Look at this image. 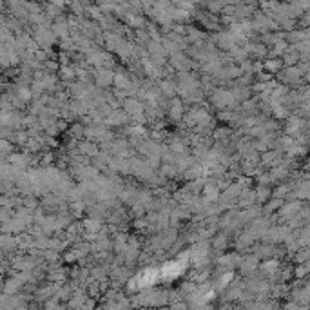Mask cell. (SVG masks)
Instances as JSON below:
<instances>
[{
    "mask_svg": "<svg viewBox=\"0 0 310 310\" xmlns=\"http://www.w3.org/2000/svg\"><path fill=\"white\" fill-rule=\"evenodd\" d=\"M48 67L49 69H56V64L55 62H48Z\"/></svg>",
    "mask_w": 310,
    "mask_h": 310,
    "instance_id": "obj_22",
    "label": "cell"
},
{
    "mask_svg": "<svg viewBox=\"0 0 310 310\" xmlns=\"http://www.w3.org/2000/svg\"><path fill=\"white\" fill-rule=\"evenodd\" d=\"M254 194H256V200L258 201H265L270 196L269 189H265V187H258V191H256Z\"/></svg>",
    "mask_w": 310,
    "mask_h": 310,
    "instance_id": "obj_7",
    "label": "cell"
},
{
    "mask_svg": "<svg viewBox=\"0 0 310 310\" xmlns=\"http://www.w3.org/2000/svg\"><path fill=\"white\" fill-rule=\"evenodd\" d=\"M276 156H277V152L276 151H270V152H265V154H263L261 158H263V163H274V160H276Z\"/></svg>",
    "mask_w": 310,
    "mask_h": 310,
    "instance_id": "obj_12",
    "label": "cell"
},
{
    "mask_svg": "<svg viewBox=\"0 0 310 310\" xmlns=\"http://www.w3.org/2000/svg\"><path fill=\"white\" fill-rule=\"evenodd\" d=\"M95 78H97L98 85L105 87V85L113 83V78H114V75H113V71H105V69H102V71L95 73Z\"/></svg>",
    "mask_w": 310,
    "mask_h": 310,
    "instance_id": "obj_1",
    "label": "cell"
},
{
    "mask_svg": "<svg viewBox=\"0 0 310 310\" xmlns=\"http://www.w3.org/2000/svg\"><path fill=\"white\" fill-rule=\"evenodd\" d=\"M265 67H267V71H270V73H276L277 69H281V60H267V62H265Z\"/></svg>",
    "mask_w": 310,
    "mask_h": 310,
    "instance_id": "obj_8",
    "label": "cell"
},
{
    "mask_svg": "<svg viewBox=\"0 0 310 310\" xmlns=\"http://www.w3.org/2000/svg\"><path fill=\"white\" fill-rule=\"evenodd\" d=\"M82 151H83V152H87V154H91V156H93V154H97V152H98V149H97V145L83 144V145H82Z\"/></svg>",
    "mask_w": 310,
    "mask_h": 310,
    "instance_id": "obj_17",
    "label": "cell"
},
{
    "mask_svg": "<svg viewBox=\"0 0 310 310\" xmlns=\"http://www.w3.org/2000/svg\"><path fill=\"white\" fill-rule=\"evenodd\" d=\"M297 56H299L297 53L294 55L292 49H289V53L285 55V64H287V65H294V64H297Z\"/></svg>",
    "mask_w": 310,
    "mask_h": 310,
    "instance_id": "obj_11",
    "label": "cell"
},
{
    "mask_svg": "<svg viewBox=\"0 0 310 310\" xmlns=\"http://www.w3.org/2000/svg\"><path fill=\"white\" fill-rule=\"evenodd\" d=\"M174 171H176V169H174V167H171V165L162 167V172H163L165 176H172V174H174Z\"/></svg>",
    "mask_w": 310,
    "mask_h": 310,
    "instance_id": "obj_20",
    "label": "cell"
},
{
    "mask_svg": "<svg viewBox=\"0 0 310 310\" xmlns=\"http://www.w3.org/2000/svg\"><path fill=\"white\" fill-rule=\"evenodd\" d=\"M29 98H31V93H29L26 87H20V89H18V100H20V102H26Z\"/></svg>",
    "mask_w": 310,
    "mask_h": 310,
    "instance_id": "obj_15",
    "label": "cell"
},
{
    "mask_svg": "<svg viewBox=\"0 0 310 310\" xmlns=\"http://www.w3.org/2000/svg\"><path fill=\"white\" fill-rule=\"evenodd\" d=\"M240 267H241V272H243V274H250V272H252V270L258 267V256L245 258V260L240 263Z\"/></svg>",
    "mask_w": 310,
    "mask_h": 310,
    "instance_id": "obj_2",
    "label": "cell"
},
{
    "mask_svg": "<svg viewBox=\"0 0 310 310\" xmlns=\"http://www.w3.org/2000/svg\"><path fill=\"white\" fill-rule=\"evenodd\" d=\"M127 274H129V272H127V269H116L114 272H113V277H114L118 283H120V281L124 283L125 279H127Z\"/></svg>",
    "mask_w": 310,
    "mask_h": 310,
    "instance_id": "obj_9",
    "label": "cell"
},
{
    "mask_svg": "<svg viewBox=\"0 0 310 310\" xmlns=\"http://www.w3.org/2000/svg\"><path fill=\"white\" fill-rule=\"evenodd\" d=\"M127 116H125V113H113L109 118H107V124H113V125H118V124H124Z\"/></svg>",
    "mask_w": 310,
    "mask_h": 310,
    "instance_id": "obj_3",
    "label": "cell"
},
{
    "mask_svg": "<svg viewBox=\"0 0 310 310\" xmlns=\"http://www.w3.org/2000/svg\"><path fill=\"white\" fill-rule=\"evenodd\" d=\"M55 33L60 34V36H67V24H56L55 26Z\"/></svg>",
    "mask_w": 310,
    "mask_h": 310,
    "instance_id": "obj_16",
    "label": "cell"
},
{
    "mask_svg": "<svg viewBox=\"0 0 310 310\" xmlns=\"http://www.w3.org/2000/svg\"><path fill=\"white\" fill-rule=\"evenodd\" d=\"M225 245H227V238L223 234H220L216 240H214V248H223Z\"/></svg>",
    "mask_w": 310,
    "mask_h": 310,
    "instance_id": "obj_14",
    "label": "cell"
},
{
    "mask_svg": "<svg viewBox=\"0 0 310 310\" xmlns=\"http://www.w3.org/2000/svg\"><path fill=\"white\" fill-rule=\"evenodd\" d=\"M125 109H127V113H131V114H136V113L142 111V105H140L136 100H125Z\"/></svg>",
    "mask_w": 310,
    "mask_h": 310,
    "instance_id": "obj_4",
    "label": "cell"
},
{
    "mask_svg": "<svg viewBox=\"0 0 310 310\" xmlns=\"http://www.w3.org/2000/svg\"><path fill=\"white\" fill-rule=\"evenodd\" d=\"M281 205H283V200H272L269 205L265 207V211L272 212V211H276V209H281Z\"/></svg>",
    "mask_w": 310,
    "mask_h": 310,
    "instance_id": "obj_13",
    "label": "cell"
},
{
    "mask_svg": "<svg viewBox=\"0 0 310 310\" xmlns=\"http://www.w3.org/2000/svg\"><path fill=\"white\" fill-rule=\"evenodd\" d=\"M62 76L64 78H67V80H71V78H75V73H73L69 67H65V69H62Z\"/></svg>",
    "mask_w": 310,
    "mask_h": 310,
    "instance_id": "obj_19",
    "label": "cell"
},
{
    "mask_svg": "<svg viewBox=\"0 0 310 310\" xmlns=\"http://www.w3.org/2000/svg\"><path fill=\"white\" fill-rule=\"evenodd\" d=\"M162 89H163V93H165L167 97H172V95L176 93V85H174L172 82H169V80H167V82L162 83Z\"/></svg>",
    "mask_w": 310,
    "mask_h": 310,
    "instance_id": "obj_10",
    "label": "cell"
},
{
    "mask_svg": "<svg viewBox=\"0 0 310 310\" xmlns=\"http://www.w3.org/2000/svg\"><path fill=\"white\" fill-rule=\"evenodd\" d=\"M181 113H183V111H181V103H179L178 100H174L171 107V116L178 120V118H181Z\"/></svg>",
    "mask_w": 310,
    "mask_h": 310,
    "instance_id": "obj_6",
    "label": "cell"
},
{
    "mask_svg": "<svg viewBox=\"0 0 310 310\" xmlns=\"http://www.w3.org/2000/svg\"><path fill=\"white\" fill-rule=\"evenodd\" d=\"M205 196L209 198V200H214V198H218V187L214 185V183H207L205 185Z\"/></svg>",
    "mask_w": 310,
    "mask_h": 310,
    "instance_id": "obj_5",
    "label": "cell"
},
{
    "mask_svg": "<svg viewBox=\"0 0 310 310\" xmlns=\"http://www.w3.org/2000/svg\"><path fill=\"white\" fill-rule=\"evenodd\" d=\"M307 270H309V265H307V263H305V265H301V267H297V269H296V277H305Z\"/></svg>",
    "mask_w": 310,
    "mask_h": 310,
    "instance_id": "obj_18",
    "label": "cell"
},
{
    "mask_svg": "<svg viewBox=\"0 0 310 310\" xmlns=\"http://www.w3.org/2000/svg\"><path fill=\"white\" fill-rule=\"evenodd\" d=\"M89 294H91V296H97V294H98V285H97V283H93V285L89 287Z\"/></svg>",
    "mask_w": 310,
    "mask_h": 310,
    "instance_id": "obj_21",
    "label": "cell"
}]
</instances>
